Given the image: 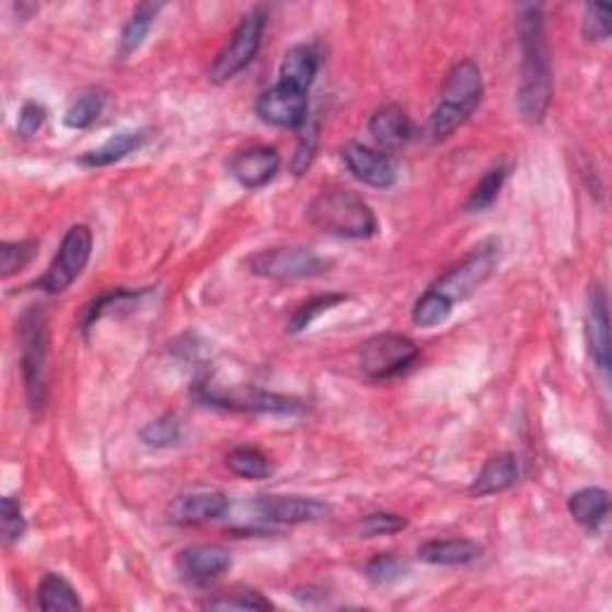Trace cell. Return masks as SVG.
Instances as JSON below:
<instances>
[{"mask_svg":"<svg viewBox=\"0 0 612 612\" xmlns=\"http://www.w3.org/2000/svg\"><path fill=\"white\" fill-rule=\"evenodd\" d=\"M20 363L32 412L46 405L48 371V319L42 307H30L20 319Z\"/></svg>","mask_w":612,"mask_h":612,"instance_id":"obj_4","label":"cell"},{"mask_svg":"<svg viewBox=\"0 0 612 612\" xmlns=\"http://www.w3.org/2000/svg\"><path fill=\"white\" fill-rule=\"evenodd\" d=\"M228 496L223 490L216 488H201L192 493H182L171 505V519L177 524H206L220 519L228 512Z\"/></svg>","mask_w":612,"mask_h":612,"instance_id":"obj_17","label":"cell"},{"mask_svg":"<svg viewBox=\"0 0 612 612\" xmlns=\"http://www.w3.org/2000/svg\"><path fill=\"white\" fill-rule=\"evenodd\" d=\"M197 395L204 405L234 409V412H262V414H299L304 405L295 397L266 393V390L256 388H211L201 383L197 388Z\"/></svg>","mask_w":612,"mask_h":612,"instance_id":"obj_10","label":"cell"},{"mask_svg":"<svg viewBox=\"0 0 612 612\" xmlns=\"http://www.w3.org/2000/svg\"><path fill=\"white\" fill-rule=\"evenodd\" d=\"M319 54L311 46H295L285 54L280 62V84H288L299 91H309L319 74Z\"/></svg>","mask_w":612,"mask_h":612,"instance_id":"obj_22","label":"cell"},{"mask_svg":"<svg viewBox=\"0 0 612 612\" xmlns=\"http://www.w3.org/2000/svg\"><path fill=\"white\" fill-rule=\"evenodd\" d=\"M484 553H486L484 545L474 539H434L419 545V551H416L422 563L442 565V567L476 563V559L484 557Z\"/></svg>","mask_w":612,"mask_h":612,"instance_id":"obj_19","label":"cell"},{"mask_svg":"<svg viewBox=\"0 0 612 612\" xmlns=\"http://www.w3.org/2000/svg\"><path fill=\"white\" fill-rule=\"evenodd\" d=\"M280 171V153L273 147H250L232 155L230 175L244 189H262Z\"/></svg>","mask_w":612,"mask_h":612,"instance_id":"obj_16","label":"cell"},{"mask_svg":"<svg viewBox=\"0 0 612 612\" xmlns=\"http://www.w3.org/2000/svg\"><path fill=\"white\" fill-rule=\"evenodd\" d=\"M369 135L383 153L405 147L412 135V123L400 106H383L371 115Z\"/></svg>","mask_w":612,"mask_h":612,"instance_id":"obj_20","label":"cell"},{"mask_svg":"<svg viewBox=\"0 0 612 612\" xmlns=\"http://www.w3.org/2000/svg\"><path fill=\"white\" fill-rule=\"evenodd\" d=\"M519 472H522V469H519V458L515 452L493 454L474 478V484L469 486V493H472L474 498L496 496V493H503L517 484Z\"/></svg>","mask_w":612,"mask_h":612,"instance_id":"obj_18","label":"cell"},{"mask_svg":"<svg viewBox=\"0 0 612 612\" xmlns=\"http://www.w3.org/2000/svg\"><path fill=\"white\" fill-rule=\"evenodd\" d=\"M567 510L577 524L593 531L605 522V517L610 512L608 490L591 486V488H581L577 493H571L567 500Z\"/></svg>","mask_w":612,"mask_h":612,"instance_id":"obj_23","label":"cell"},{"mask_svg":"<svg viewBox=\"0 0 612 612\" xmlns=\"http://www.w3.org/2000/svg\"><path fill=\"white\" fill-rule=\"evenodd\" d=\"M250 270L266 280H304L321 278L331 270L328 258L304 246H278V250H264L246 262Z\"/></svg>","mask_w":612,"mask_h":612,"instance_id":"obj_8","label":"cell"},{"mask_svg":"<svg viewBox=\"0 0 612 612\" xmlns=\"http://www.w3.org/2000/svg\"><path fill=\"white\" fill-rule=\"evenodd\" d=\"M586 343L593 357V363L608 376L610 369V314L608 295L603 285H591L589 302H586Z\"/></svg>","mask_w":612,"mask_h":612,"instance_id":"obj_15","label":"cell"},{"mask_svg":"<svg viewBox=\"0 0 612 612\" xmlns=\"http://www.w3.org/2000/svg\"><path fill=\"white\" fill-rule=\"evenodd\" d=\"M507 180V168L505 165H496L478 180V185L474 187V192L469 194V199L464 204L466 213H481L486 211L488 206H493V201L498 199V194Z\"/></svg>","mask_w":612,"mask_h":612,"instance_id":"obj_29","label":"cell"},{"mask_svg":"<svg viewBox=\"0 0 612 612\" xmlns=\"http://www.w3.org/2000/svg\"><path fill=\"white\" fill-rule=\"evenodd\" d=\"M91 250H94V234L86 226H72L60 242V250L50 262L48 270L36 280V290L46 295H60L82 276L86 268Z\"/></svg>","mask_w":612,"mask_h":612,"instance_id":"obj_9","label":"cell"},{"mask_svg":"<svg viewBox=\"0 0 612 612\" xmlns=\"http://www.w3.org/2000/svg\"><path fill=\"white\" fill-rule=\"evenodd\" d=\"M266 30V12L262 8H254L252 12L240 20L238 30L232 32L228 38V44L220 48V54L216 56L211 72H208V80L213 84H226L232 77H238L246 65H250L258 48H262V38Z\"/></svg>","mask_w":612,"mask_h":612,"instance_id":"obj_6","label":"cell"},{"mask_svg":"<svg viewBox=\"0 0 612 612\" xmlns=\"http://www.w3.org/2000/svg\"><path fill=\"white\" fill-rule=\"evenodd\" d=\"M163 10V3H141L132 18L125 22L123 34H120V56L127 58L132 56L135 50L145 44V38L149 36V30L153 27L155 15Z\"/></svg>","mask_w":612,"mask_h":612,"instance_id":"obj_25","label":"cell"},{"mask_svg":"<svg viewBox=\"0 0 612 612\" xmlns=\"http://www.w3.org/2000/svg\"><path fill=\"white\" fill-rule=\"evenodd\" d=\"M484 99V77L474 60L454 62L436 101V108L428 120V135L434 139H446L454 129H460Z\"/></svg>","mask_w":612,"mask_h":612,"instance_id":"obj_2","label":"cell"},{"mask_svg":"<svg viewBox=\"0 0 612 612\" xmlns=\"http://www.w3.org/2000/svg\"><path fill=\"white\" fill-rule=\"evenodd\" d=\"M343 161L347 165V171L369 187L390 189L397 180L395 165L390 161V155L383 153L381 149L359 145V141H351V145L343 149Z\"/></svg>","mask_w":612,"mask_h":612,"instance_id":"obj_14","label":"cell"},{"mask_svg":"<svg viewBox=\"0 0 612 612\" xmlns=\"http://www.w3.org/2000/svg\"><path fill=\"white\" fill-rule=\"evenodd\" d=\"M206 608H211V610H270L273 603L256 591H242V593L208 598Z\"/></svg>","mask_w":612,"mask_h":612,"instance_id":"obj_38","label":"cell"},{"mask_svg":"<svg viewBox=\"0 0 612 612\" xmlns=\"http://www.w3.org/2000/svg\"><path fill=\"white\" fill-rule=\"evenodd\" d=\"M407 529V519L395 512H371L357 522V533L363 539H379Z\"/></svg>","mask_w":612,"mask_h":612,"instance_id":"obj_33","label":"cell"},{"mask_svg":"<svg viewBox=\"0 0 612 612\" xmlns=\"http://www.w3.org/2000/svg\"><path fill=\"white\" fill-rule=\"evenodd\" d=\"M226 464L234 476L246 478V481H262L270 474L268 458L262 450L252 448V446H240V448L230 450Z\"/></svg>","mask_w":612,"mask_h":612,"instance_id":"obj_27","label":"cell"},{"mask_svg":"<svg viewBox=\"0 0 612 612\" xmlns=\"http://www.w3.org/2000/svg\"><path fill=\"white\" fill-rule=\"evenodd\" d=\"M36 254V242H3L0 244V268L3 278L15 276L18 270L27 266Z\"/></svg>","mask_w":612,"mask_h":612,"instance_id":"obj_37","label":"cell"},{"mask_svg":"<svg viewBox=\"0 0 612 612\" xmlns=\"http://www.w3.org/2000/svg\"><path fill=\"white\" fill-rule=\"evenodd\" d=\"M0 531H3L5 545L18 543L24 536V531H27V519H24L20 500L10 496L0 500Z\"/></svg>","mask_w":612,"mask_h":612,"instance_id":"obj_35","label":"cell"},{"mask_svg":"<svg viewBox=\"0 0 612 612\" xmlns=\"http://www.w3.org/2000/svg\"><path fill=\"white\" fill-rule=\"evenodd\" d=\"M343 302H347V295H340V292H325V295H319V297H311L309 302H304L302 307H299L290 323H288V331L290 333H302L307 331L311 323H314L321 314H325V311H331L335 307H340Z\"/></svg>","mask_w":612,"mask_h":612,"instance_id":"obj_30","label":"cell"},{"mask_svg":"<svg viewBox=\"0 0 612 612\" xmlns=\"http://www.w3.org/2000/svg\"><path fill=\"white\" fill-rule=\"evenodd\" d=\"M180 436H182V426L175 414H165L161 419L147 424L139 431V440L149 448H171L180 440Z\"/></svg>","mask_w":612,"mask_h":612,"instance_id":"obj_32","label":"cell"},{"mask_svg":"<svg viewBox=\"0 0 612 612\" xmlns=\"http://www.w3.org/2000/svg\"><path fill=\"white\" fill-rule=\"evenodd\" d=\"M103 108H106V91L103 89H86L72 101V106L65 113V125L70 129H86L94 125Z\"/></svg>","mask_w":612,"mask_h":612,"instance_id":"obj_26","label":"cell"},{"mask_svg":"<svg viewBox=\"0 0 612 612\" xmlns=\"http://www.w3.org/2000/svg\"><path fill=\"white\" fill-rule=\"evenodd\" d=\"M309 113V99L307 91L292 89L288 84H276L266 89L256 101V115L264 123L282 129H295L307 123Z\"/></svg>","mask_w":612,"mask_h":612,"instance_id":"obj_12","label":"cell"},{"mask_svg":"<svg viewBox=\"0 0 612 612\" xmlns=\"http://www.w3.org/2000/svg\"><path fill=\"white\" fill-rule=\"evenodd\" d=\"M498 262H500V240L490 238L486 242L476 244L460 264H454L448 273H442V276L431 285V290L454 307L458 302H464V299L472 297L481 285L493 276Z\"/></svg>","mask_w":612,"mask_h":612,"instance_id":"obj_5","label":"cell"},{"mask_svg":"<svg viewBox=\"0 0 612 612\" xmlns=\"http://www.w3.org/2000/svg\"><path fill=\"white\" fill-rule=\"evenodd\" d=\"M612 8L605 3H589L584 8V36L589 42L603 44L610 38Z\"/></svg>","mask_w":612,"mask_h":612,"instance_id":"obj_36","label":"cell"},{"mask_svg":"<svg viewBox=\"0 0 612 612\" xmlns=\"http://www.w3.org/2000/svg\"><path fill=\"white\" fill-rule=\"evenodd\" d=\"M44 123H46V108L42 106V103L27 101L18 117V135L22 139H32L38 129L44 127Z\"/></svg>","mask_w":612,"mask_h":612,"instance_id":"obj_39","label":"cell"},{"mask_svg":"<svg viewBox=\"0 0 612 612\" xmlns=\"http://www.w3.org/2000/svg\"><path fill=\"white\" fill-rule=\"evenodd\" d=\"M309 223L325 234L345 240H369L379 230L371 206L349 189H328L307 208Z\"/></svg>","mask_w":612,"mask_h":612,"instance_id":"obj_3","label":"cell"},{"mask_svg":"<svg viewBox=\"0 0 612 612\" xmlns=\"http://www.w3.org/2000/svg\"><path fill=\"white\" fill-rule=\"evenodd\" d=\"M405 575H407V563H402V559L393 553L376 555L369 559V565H367V579L379 586L395 584Z\"/></svg>","mask_w":612,"mask_h":612,"instance_id":"obj_34","label":"cell"},{"mask_svg":"<svg viewBox=\"0 0 612 612\" xmlns=\"http://www.w3.org/2000/svg\"><path fill=\"white\" fill-rule=\"evenodd\" d=\"M36 603L46 612L54 610H82V601L72 584L60 575H46L36 589Z\"/></svg>","mask_w":612,"mask_h":612,"instance_id":"obj_24","label":"cell"},{"mask_svg":"<svg viewBox=\"0 0 612 612\" xmlns=\"http://www.w3.org/2000/svg\"><path fill=\"white\" fill-rule=\"evenodd\" d=\"M517 36L522 46V84L517 91V108L527 123H541L553 99L551 50L545 42L543 5H519Z\"/></svg>","mask_w":612,"mask_h":612,"instance_id":"obj_1","label":"cell"},{"mask_svg":"<svg viewBox=\"0 0 612 612\" xmlns=\"http://www.w3.org/2000/svg\"><path fill=\"white\" fill-rule=\"evenodd\" d=\"M316 127L314 129H307V132L302 135V139H299V145L295 149V155H292V173L295 175H304L309 171V165L311 161H314V155H316Z\"/></svg>","mask_w":612,"mask_h":612,"instance_id":"obj_40","label":"cell"},{"mask_svg":"<svg viewBox=\"0 0 612 612\" xmlns=\"http://www.w3.org/2000/svg\"><path fill=\"white\" fill-rule=\"evenodd\" d=\"M232 565L230 551L218 543H197L187 545L177 555L180 577L189 584H208L223 577Z\"/></svg>","mask_w":612,"mask_h":612,"instance_id":"obj_13","label":"cell"},{"mask_svg":"<svg viewBox=\"0 0 612 612\" xmlns=\"http://www.w3.org/2000/svg\"><path fill=\"white\" fill-rule=\"evenodd\" d=\"M149 292H151V290H115V292H108V295L99 297L96 302H91V304L84 309L82 328L89 331L91 325H94L101 316L111 314V311H115V309L139 304V299H145Z\"/></svg>","mask_w":612,"mask_h":612,"instance_id":"obj_28","label":"cell"},{"mask_svg":"<svg viewBox=\"0 0 612 612\" xmlns=\"http://www.w3.org/2000/svg\"><path fill=\"white\" fill-rule=\"evenodd\" d=\"M147 129H127V132H117L108 141H103L99 149H91L80 155V165L84 168H106L113 163H120L129 153L139 151L147 141Z\"/></svg>","mask_w":612,"mask_h":612,"instance_id":"obj_21","label":"cell"},{"mask_svg":"<svg viewBox=\"0 0 612 612\" xmlns=\"http://www.w3.org/2000/svg\"><path fill=\"white\" fill-rule=\"evenodd\" d=\"M254 512L268 524L297 527L314 524L331 515V505L304 496H262L254 500Z\"/></svg>","mask_w":612,"mask_h":612,"instance_id":"obj_11","label":"cell"},{"mask_svg":"<svg viewBox=\"0 0 612 612\" xmlns=\"http://www.w3.org/2000/svg\"><path fill=\"white\" fill-rule=\"evenodd\" d=\"M452 309H454L452 304H448L438 292L428 288L419 299H416V304L412 309V321L416 325H422V328H434V325H440L450 319Z\"/></svg>","mask_w":612,"mask_h":612,"instance_id":"obj_31","label":"cell"},{"mask_svg":"<svg viewBox=\"0 0 612 612\" xmlns=\"http://www.w3.org/2000/svg\"><path fill=\"white\" fill-rule=\"evenodd\" d=\"M419 357V345L407 335L379 333L369 337L359 349L361 371L371 381H390L407 371Z\"/></svg>","mask_w":612,"mask_h":612,"instance_id":"obj_7","label":"cell"}]
</instances>
